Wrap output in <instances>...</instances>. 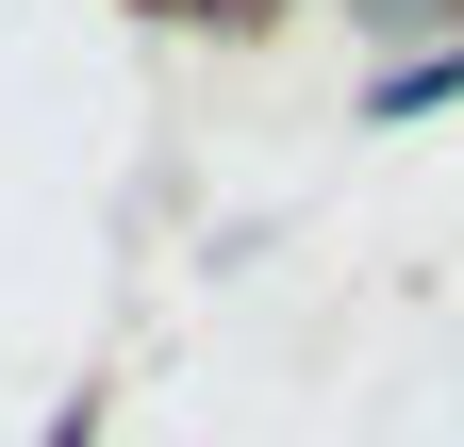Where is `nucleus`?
Here are the masks:
<instances>
[{"mask_svg":"<svg viewBox=\"0 0 464 447\" xmlns=\"http://www.w3.org/2000/svg\"><path fill=\"white\" fill-rule=\"evenodd\" d=\"M431 100H464V50H415V67H382V117H431Z\"/></svg>","mask_w":464,"mask_h":447,"instance_id":"1","label":"nucleus"},{"mask_svg":"<svg viewBox=\"0 0 464 447\" xmlns=\"http://www.w3.org/2000/svg\"><path fill=\"white\" fill-rule=\"evenodd\" d=\"M50 447H100V414H50Z\"/></svg>","mask_w":464,"mask_h":447,"instance_id":"2","label":"nucleus"}]
</instances>
